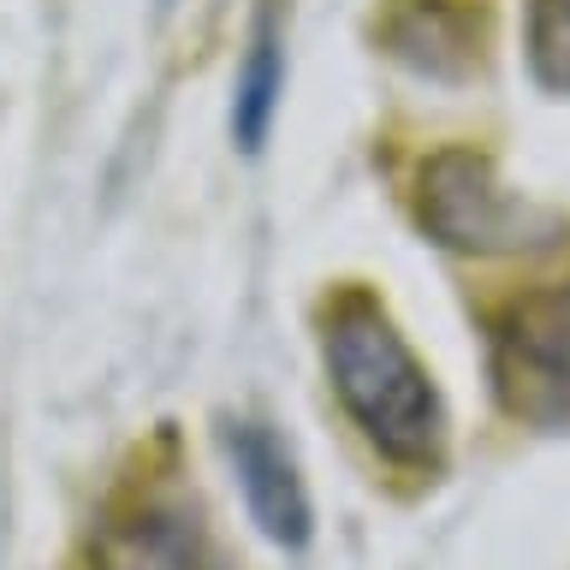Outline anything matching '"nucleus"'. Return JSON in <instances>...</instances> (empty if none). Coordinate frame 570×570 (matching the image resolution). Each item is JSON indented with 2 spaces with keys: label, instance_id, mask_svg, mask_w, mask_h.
Returning a JSON list of instances; mask_svg holds the SVG:
<instances>
[{
  "label": "nucleus",
  "instance_id": "1",
  "mask_svg": "<svg viewBox=\"0 0 570 570\" xmlns=\"http://www.w3.org/2000/svg\"><path fill=\"white\" fill-rule=\"evenodd\" d=\"M327 374L345 404V416L368 434L374 452L392 463H434L440 452V392L404 345V333L386 321L374 297H338L327 315Z\"/></svg>",
  "mask_w": 570,
  "mask_h": 570
},
{
  "label": "nucleus",
  "instance_id": "2",
  "mask_svg": "<svg viewBox=\"0 0 570 570\" xmlns=\"http://www.w3.org/2000/svg\"><path fill=\"white\" fill-rule=\"evenodd\" d=\"M493 386L517 422H570V279L534 285L499 309Z\"/></svg>",
  "mask_w": 570,
  "mask_h": 570
},
{
  "label": "nucleus",
  "instance_id": "3",
  "mask_svg": "<svg viewBox=\"0 0 570 570\" xmlns=\"http://www.w3.org/2000/svg\"><path fill=\"white\" fill-rule=\"evenodd\" d=\"M422 226L445 249H470V256H505V249L552 244L559 220L541 214L523 196H511L493 178V167L470 149H445L422 167Z\"/></svg>",
  "mask_w": 570,
  "mask_h": 570
},
{
  "label": "nucleus",
  "instance_id": "4",
  "mask_svg": "<svg viewBox=\"0 0 570 570\" xmlns=\"http://www.w3.org/2000/svg\"><path fill=\"white\" fill-rule=\"evenodd\" d=\"M89 570H226V559L196 523V511L173 505V499H149L101 529Z\"/></svg>",
  "mask_w": 570,
  "mask_h": 570
},
{
  "label": "nucleus",
  "instance_id": "5",
  "mask_svg": "<svg viewBox=\"0 0 570 570\" xmlns=\"http://www.w3.org/2000/svg\"><path fill=\"white\" fill-rule=\"evenodd\" d=\"M226 452H232V470H238L244 505L267 541H279V547L309 541V493H303L297 463L285 458V445L262 422H238L226 434Z\"/></svg>",
  "mask_w": 570,
  "mask_h": 570
},
{
  "label": "nucleus",
  "instance_id": "6",
  "mask_svg": "<svg viewBox=\"0 0 570 570\" xmlns=\"http://www.w3.org/2000/svg\"><path fill=\"white\" fill-rule=\"evenodd\" d=\"M279 89H285V42H279V12L267 7L256 18V30H249V53L238 66V83H232V137H238V149L249 155L262 149Z\"/></svg>",
  "mask_w": 570,
  "mask_h": 570
},
{
  "label": "nucleus",
  "instance_id": "7",
  "mask_svg": "<svg viewBox=\"0 0 570 570\" xmlns=\"http://www.w3.org/2000/svg\"><path fill=\"white\" fill-rule=\"evenodd\" d=\"M529 53H534V71L552 89H570V0H534Z\"/></svg>",
  "mask_w": 570,
  "mask_h": 570
}]
</instances>
